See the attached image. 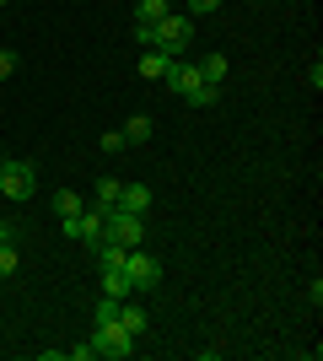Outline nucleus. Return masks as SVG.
<instances>
[{"label": "nucleus", "instance_id": "f257e3e1", "mask_svg": "<svg viewBox=\"0 0 323 361\" xmlns=\"http://www.w3.org/2000/svg\"><path fill=\"white\" fill-rule=\"evenodd\" d=\"M162 87L178 92L189 108H215V97H221V87H210V81L200 75V65H194V60H172V65H167V75H162Z\"/></svg>", "mask_w": 323, "mask_h": 361}, {"label": "nucleus", "instance_id": "f03ea898", "mask_svg": "<svg viewBox=\"0 0 323 361\" xmlns=\"http://www.w3.org/2000/svg\"><path fill=\"white\" fill-rule=\"evenodd\" d=\"M108 216H113V211H108V205H92V211H81V216H65V238H70V243H87V248H97V243H103L108 238Z\"/></svg>", "mask_w": 323, "mask_h": 361}, {"label": "nucleus", "instance_id": "7ed1b4c3", "mask_svg": "<svg viewBox=\"0 0 323 361\" xmlns=\"http://www.w3.org/2000/svg\"><path fill=\"white\" fill-rule=\"evenodd\" d=\"M92 345H97V356H108V361H124V356H135V334L124 329L119 318H103V324H97L92 329Z\"/></svg>", "mask_w": 323, "mask_h": 361}, {"label": "nucleus", "instance_id": "20e7f679", "mask_svg": "<svg viewBox=\"0 0 323 361\" xmlns=\"http://www.w3.org/2000/svg\"><path fill=\"white\" fill-rule=\"evenodd\" d=\"M189 44H194V22H189V16L167 11L162 22H156V49H162V54L184 60V49H189Z\"/></svg>", "mask_w": 323, "mask_h": 361}, {"label": "nucleus", "instance_id": "39448f33", "mask_svg": "<svg viewBox=\"0 0 323 361\" xmlns=\"http://www.w3.org/2000/svg\"><path fill=\"white\" fill-rule=\"evenodd\" d=\"M0 195L11 200V205L32 200V195H38V167H32V162H6V167H0Z\"/></svg>", "mask_w": 323, "mask_h": 361}, {"label": "nucleus", "instance_id": "423d86ee", "mask_svg": "<svg viewBox=\"0 0 323 361\" xmlns=\"http://www.w3.org/2000/svg\"><path fill=\"white\" fill-rule=\"evenodd\" d=\"M124 275H129L135 297H146V291L162 286V259H151L146 248H129V259H124Z\"/></svg>", "mask_w": 323, "mask_h": 361}, {"label": "nucleus", "instance_id": "0eeeda50", "mask_svg": "<svg viewBox=\"0 0 323 361\" xmlns=\"http://www.w3.org/2000/svg\"><path fill=\"white\" fill-rule=\"evenodd\" d=\"M108 238H113V243H124V248H140V243H146V216L113 211V216H108Z\"/></svg>", "mask_w": 323, "mask_h": 361}, {"label": "nucleus", "instance_id": "6e6552de", "mask_svg": "<svg viewBox=\"0 0 323 361\" xmlns=\"http://www.w3.org/2000/svg\"><path fill=\"white\" fill-rule=\"evenodd\" d=\"M119 135H124V146H146V140L156 135V124H151V114H129V119L119 124Z\"/></svg>", "mask_w": 323, "mask_h": 361}, {"label": "nucleus", "instance_id": "1a4fd4ad", "mask_svg": "<svg viewBox=\"0 0 323 361\" xmlns=\"http://www.w3.org/2000/svg\"><path fill=\"white\" fill-rule=\"evenodd\" d=\"M119 324H124V329H129V334L140 340V334L151 329V313H146V307H140L135 297H124V302H119Z\"/></svg>", "mask_w": 323, "mask_h": 361}, {"label": "nucleus", "instance_id": "9d476101", "mask_svg": "<svg viewBox=\"0 0 323 361\" xmlns=\"http://www.w3.org/2000/svg\"><path fill=\"white\" fill-rule=\"evenodd\" d=\"M119 211L146 216V211H151V189H146V183H124V189H119Z\"/></svg>", "mask_w": 323, "mask_h": 361}, {"label": "nucleus", "instance_id": "9b49d317", "mask_svg": "<svg viewBox=\"0 0 323 361\" xmlns=\"http://www.w3.org/2000/svg\"><path fill=\"white\" fill-rule=\"evenodd\" d=\"M172 65V54H162V49H140V81H162Z\"/></svg>", "mask_w": 323, "mask_h": 361}, {"label": "nucleus", "instance_id": "f8f14e48", "mask_svg": "<svg viewBox=\"0 0 323 361\" xmlns=\"http://www.w3.org/2000/svg\"><path fill=\"white\" fill-rule=\"evenodd\" d=\"M92 259L103 264V270H124V259H129V248H124V243H113V238H103V243L92 248Z\"/></svg>", "mask_w": 323, "mask_h": 361}, {"label": "nucleus", "instance_id": "ddd939ff", "mask_svg": "<svg viewBox=\"0 0 323 361\" xmlns=\"http://www.w3.org/2000/svg\"><path fill=\"white\" fill-rule=\"evenodd\" d=\"M200 75L210 81V87H227V54H205V60H200Z\"/></svg>", "mask_w": 323, "mask_h": 361}, {"label": "nucleus", "instance_id": "4468645a", "mask_svg": "<svg viewBox=\"0 0 323 361\" xmlns=\"http://www.w3.org/2000/svg\"><path fill=\"white\" fill-rule=\"evenodd\" d=\"M103 291H108V297H135V286H129V275H124V270H103Z\"/></svg>", "mask_w": 323, "mask_h": 361}, {"label": "nucleus", "instance_id": "2eb2a0df", "mask_svg": "<svg viewBox=\"0 0 323 361\" xmlns=\"http://www.w3.org/2000/svg\"><path fill=\"white\" fill-rule=\"evenodd\" d=\"M167 11H172L167 0H135V22H162Z\"/></svg>", "mask_w": 323, "mask_h": 361}, {"label": "nucleus", "instance_id": "dca6fc26", "mask_svg": "<svg viewBox=\"0 0 323 361\" xmlns=\"http://www.w3.org/2000/svg\"><path fill=\"white\" fill-rule=\"evenodd\" d=\"M54 211H60V221H65V216H81L87 205H81V195H76V189H60V195H54Z\"/></svg>", "mask_w": 323, "mask_h": 361}, {"label": "nucleus", "instance_id": "f3484780", "mask_svg": "<svg viewBox=\"0 0 323 361\" xmlns=\"http://www.w3.org/2000/svg\"><path fill=\"white\" fill-rule=\"evenodd\" d=\"M119 178H97V205H108V211H119Z\"/></svg>", "mask_w": 323, "mask_h": 361}, {"label": "nucleus", "instance_id": "a211bd4d", "mask_svg": "<svg viewBox=\"0 0 323 361\" xmlns=\"http://www.w3.org/2000/svg\"><path fill=\"white\" fill-rule=\"evenodd\" d=\"M16 264H22V259H16V243H0V281H11Z\"/></svg>", "mask_w": 323, "mask_h": 361}, {"label": "nucleus", "instance_id": "6ab92c4d", "mask_svg": "<svg viewBox=\"0 0 323 361\" xmlns=\"http://www.w3.org/2000/svg\"><path fill=\"white\" fill-rule=\"evenodd\" d=\"M97 151H103V157H119V151H124V135H119V130H103V135H97Z\"/></svg>", "mask_w": 323, "mask_h": 361}, {"label": "nucleus", "instance_id": "aec40b11", "mask_svg": "<svg viewBox=\"0 0 323 361\" xmlns=\"http://www.w3.org/2000/svg\"><path fill=\"white\" fill-rule=\"evenodd\" d=\"M135 44L140 49H156V22H135Z\"/></svg>", "mask_w": 323, "mask_h": 361}, {"label": "nucleus", "instance_id": "412c9836", "mask_svg": "<svg viewBox=\"0 0 323 361\" xmlns=\"http://www.w3.org/2000/svg\"><path fill=\"white\" fill-rule=\"evenodd\" d=\"M22 71V60H16V49H0V81H6V75H16Z\"/></svg>", "mask_w": 323, "mask_h": 361}, {"label": "nucleus", "instance_id": "4be33fe9", "mask_svg": "<svg viewBox=\"0 0 323 361\" xmlns=\"http://www.w3.org/2000/svg\"><path fill=\"white\" fill-rule=\"evenodd\" d=\"M189 11H200V16H210V11H221V0H189Z\"/></svg>", "mask_w": 323, "mask_h": 361}, {"label": "nucleus", "instance_id": "5701e85b", "mask_svg": "<svg viewBox=\"0 0 323 361\" xmlns=\"http://www.w3.org/2000/svg\"><path fill=\"white\" fill-rule=\"evenodd\" d=\"M0 243H16V226L11 221H0Z\"/></svg>", "mask_w": 323, "mask_h": 361}, {"label": "nucleus", "instance_id": "b1692460", "mask_svg": "<svg viewBox=\"0 0 323 361\" xmlns=\"http://www.w3.org/2000/svg\"><path fill=\"white\" fill-rule=\"evenodd\" d=\"M0 157H6V140H0Z\"/></svg>", "mask_w": 323, "mask_h": 361}, {"label": "nucleus", "instance_id": "393cba45", "mask_svg": "<svg viewBox=\"0 0 323 361\" xmlns=\"http://www.w3.org/2000/svg\"><path fill=\"white\" fill-rule=\"evenodd\" d=\"M0 6H11V0H0Z\"/></svg>", "mask_w": 323, "mask_h": 361}, {"label": "nucleus", "instance_id": "a878e982", "mask_svg": "<svg viewBox=\"0 0 323 361\" xmlns=\"http://www.w3.org/2000/svg\"><path fill=\"white\" fill-rule=\"evenodd\" d=\"M0 167H6V157H0Z\"/></svg>", "mask_w": 323, "mask_h": 361}]
</instances>
